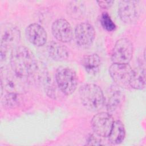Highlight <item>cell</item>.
<instances>
[{"label":"cell","mask_w":146,"mask_h":146,"mask_svg":"<svg viewBox=\"0 0 146 146\" xmlns=\"http://www.w3.org/2000/svg\"><path fill=\"white\" fill-rule=\"evenodd\" d=\"M11 70L19 76L27 80L36 73L38 65L31 51L23 46L15 47L10 54Z\"/></svg>","instance_id":"obj_1"},{"label":"cell","mask_w":146,"mask_h":146,"mask_svg":"<svg viewBox=\"0 0 146 146\" xmlns=\"http://www.w3.org/2000/svg\"><path fill=\"white\" fill-rule=\"evenodd\" d=\"M79 96L83 106L87 110L96 111L104 104V96L102 89L95 84H86L79 89Z\"/></svg>","instance_id":"obj_2"},{"label":"cell","mask_w":146,"mask_h":146,"mask_svg":"<svg viewBox=\"0 0 146 146\" xmlns=\"http://www.w3.org/2000/svg\"><path fill=\"white\" fill-rule=\"evenodd\" d=\"M55 80L59 90L66 95L72 94L78 85L76 72L68 67L61 66L56 70Z\"/></svg>","instance_id":"obj_3"},{"label":"cell","mask_w":146,"mask_h":146,"mask_svg":"<svg viewBox=\"0 0 146 146\" xmlns=\"http://www.w3.org/2000/svg\"><path fill=\"white\" fill-rule=\"evenodd\" d=\"M26 80L17 75L13 70L5 67L1 68V95L3 87L7 93H19L25 90V82Z\"/></svg>","instance_id":"obj_4"},{"label":"cell","mask_w":146,"mask_h":146,"mask_svg":"<svg viewBox=\"0 0 146 146\" xmlns=\"http://www.w3.org/2000/svg\"><path fill=\"white\" fill-rule=\"evenodd\" d=\"M133 45L127 38L117 40L112 51L111 59L113 63L128 64L133 55Z\"/></svg>","instance_id":"obj_5"},{"label":"cell","mask_w":146,"mask_h":146,"mask_svg":"<svg viewBox=\"0 0 146 146\" xmlns=\"http://www.w3.org/2000/svg\"><path fill=\"white\" fill-rule=\"evenodd\" d=\"M21 38L20 31L15 27L8 26L5 27L1 38L0 54L1 60L6 58L8 51L17 47Z\"/></svg>","instance_id":"obj_6"},{"label":"cell","mask_w":146,"mask_h":146,"mask_svg":"<svg viewBox=\"0 0 146 146\" xmlns=\"http://www.w3.org/2000/svg\"><path fill=\"white\" fill-rule=\"evenodd\" d=\"M133 69L128 64L113 63L109 68V72L117 86L128 88Z\"/></svg>","instance_id":"obj_7"},{"label":"cell","mask_w":146,"mask_h":146,"mask_svg":"<svg viewBox=\"0 0 146 146\" xmlns=\"http://www.w3.org/2000/svg\"><path fill=\"white\" fill-rule=\"evenodd\" d=\"M114 120L109 112H101L95 115L91 120V126L95 133L100 137L108 136Z\"/></svg>","instance_id":"obj_8"},{"label":"cell","mask_w":146,"mask_h":146,"mask_svg":"<svg viewBox=\"0 0 146 146\" xmlns=\"http://www.w3.org/2000/svg\"><path fill=\"white\" fill-rule=\"evenodd\" d=\"M139 1H121L118 6V14L120 19L126 23L135 22L139 16Z\"/></svg>","instance_id":"obj_9"},{"label":"cell","mask_w":146,"mask_h":146,"mask_svg":"<svg viewBox=\"0 0 146 146\" xmlns=\"http://www.w3.org/2000/svg\"><path fill=\"white\" fill-rule=\"evenodd\" d=\"M75 36L77 44L83 48L90 47L94 42L95 31L92 25L88 22L78 24L75 29Z\"/></svg>","instance_id":"obj_10"},{"label":"cell","mask_w":146,"mask_h":146,"mask_svg":"<svg viewBox=\"0 0 146 146\" xmlns=\"http://www.w3.org/2000/svg\"><path fill=\"white\" fill-rule=\"evenodd\" d=\"M52 33L57 40L62 43L70 42L73 36L72 27L69 22L64 19H58L51 26Z\"/></svg>","instance_id":"obj_11"},{"label":"cell","mask_w":146,"mask_h":146,"mask_svg":"<svg viewBox=\"0 0 146 146\" xmlns=\"http://www.w3.org/2000/svg\"><path fill=\"white\" fill-rule=\"evenodd\" d=\"M25 33L28 40L36 46H42L46 42L47 33L44 28L38 23L29 25L26 29Z\"/></svg>","instance_id":"obj_12"},{"label":"cell","mask_w":146,"mask_h":146,"mask_svg":"<svg viewBox=\"0 0 146 146\" xmlns=\"http://www.w3.org/2000/svg\"><path fill=\"white\" fill-rule=\"evenodd\" d=\"M47 51L50 56L56 61L66 60L70 55L68 48L62 42L51 41L47 46Z\"/></svg>","instance_id":"obj_13"},{"label":"cell","mask_w":146,"mask_h":146,"mask_svg":"<svg viewBox=\"0 0 146 146\" xmlns=\"http://www.w3.org/2000/svg\"><path fill=\"white\" fill-rule=\"evenodd\" d=\"M123 99V95L120 90L116 87H112L108 92L106 98H104L107 110L108 112L115 111L120 104Z\"/></svg>","instance_id":"obj_14"},{"label":"cell","mask_w":146,"mask_h":146,"mask_svg":"<svg viewBox=\"0 0 146 146\" xmlns=\"http://www.w3.org/2000/svg\"><path fill=\"white\" fill-rule=\"evenodd\" d=\"M82 65L86 71L91 75L96 74L100 69V58L96 54L86 55L82 59Z\"/></svg>","instance_id":"obj_15"},{"label":"cell","mask_w":146,"mask_h":146,"mask_svg":"<svg viewBox=\"0 0 146 146\" xmlns=\"http://www.w3.org/2000/svg\"><path fill=\"white\" fill-rule=\"evenodd\" d=\"M129 86L135 90H143L145 86V67L140 66L133 70Z\"/></svg>","instance_id":"obj_16"},{"label":"cell","mask_w":146,"mask_h":146,"mask_svg":"<svg viewBox=\"0 0 146 146\" xmlns=\"http://www.w3.org/2000/svg\"><path fill=\"white\" fill-rule=\"evenodd\" d=\"M125 135V131L123 123L120 120L114 121L108 136L109 141L113 144H119L124 140Z\"/></svg>","instance_id":"obj_17"},{"label":"cell","mask_w":146,"mask_h":146,"mask_svg":"<svg viewBox=\"0 0 146 146\" xmlns=\"http://www.w3.org/2000/svg\"><path fill=\"white\" fill-rule=\"evenodd\" d=\"M67 15L73 19H80L85 13V6L83 2L73 1L69 2L66 7Z\"/></svg>","instance_id":"obj_18"},{"label":"cell","mask_w":146,"mask_h":146,"mask_svg":"<svg viewBox=\"0 0 146 146\" xmlns=\"http://www.w3.org/2000/svg\"><path fill=\"white\" fill-rule=\"evenodd\" d=\"M22 97L19 93H7L3 98V104L9 108H15L20 105Z\"/></svg>","instance_id":"obj_19"},{"label":"cell","mask_w":146,"mask_h":146,"mask_svg":"<svg viewBox=\"0 0 146 146\" xmlns=\"http://www.w3.org/2000/svg\"><path fill=\"white\" fill-rule=\"evenodd\" d=\"M100 23L104 29L108 31H112L115 30L116 25L111 19L107 13H103L100 17Z\"/></svg>","instance_id":"obj_20"},{"label":"cell","mask_w":146,"mask_h":146,"mask_svg":"<svg viewBox=\"0 0 146 146\" xmlns=\"http://www.w3.org/2000/svg\"><path fill=\"white\" fill-rule=\"evenodd\" d=\"M96 136L91 134L87 138V144L88 145H102L103 144L102 142V140L99 138V136Z\"/></svg>","instance_id":"obj_21"},{"label":"cell","mask_w":146,"mask_h":146,"mask_svg":"<svg viewBox=\"0 0 146 146\" xmlns=\"http://www.w3.org/2000/svg\"><path fill=\"white\" fill-rule=\"evenodd\" d=\"M113 1H97L98 5L103 9H108L113 3Z\"/></svg>","instance_id":"obj_22"}]
</instances>
